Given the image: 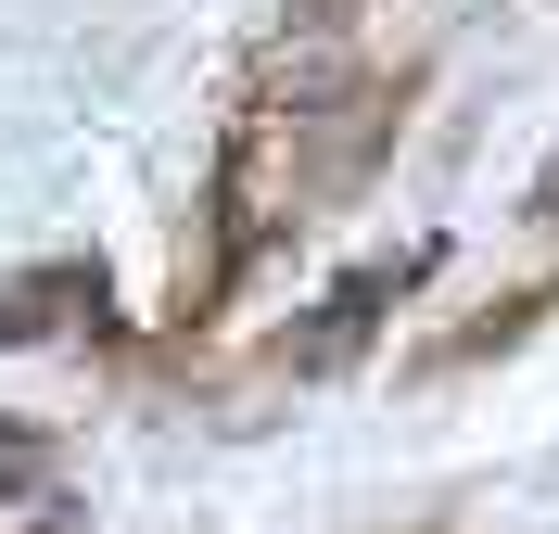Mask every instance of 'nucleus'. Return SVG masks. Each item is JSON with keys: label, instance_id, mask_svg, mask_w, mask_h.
Here are the masks:
<instances>
[{"label": "nucleus", "instance_id": "obj_1", "mask_svg": "<svg viewBox=\"0 0 559 534\" xmlns=\"http://www.w3.org/2000/svg\"><path fill=\"white\" fill-rule=\"evenodd\" d=\"M76 306H103V268H38L13 306H0V344H38V331H76Z\"/></svg>", "mask_w": 559, "mask_h": 534}]
</instances>
